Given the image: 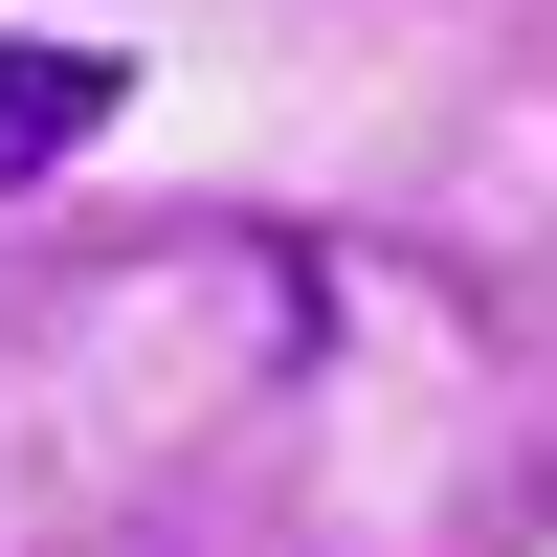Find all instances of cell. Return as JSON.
Wrapping results in <instances>:
<instances>
[{
    "mask_svg": "<svg viewBox=\"0 0 557 557\" xmlns=\"http://www.w3.org/2000/svg\"><path fill=\"white\" fill-rule=\"evenodd\" d=\"M112 112H134V67H112V45H0V201H45V178H67Z\"/></svg>",
    "mask_w": 557,
    "mask_h": 557,
    "instance_id": "1",
    "label": "cell"
}]
</instances>
